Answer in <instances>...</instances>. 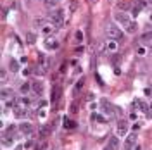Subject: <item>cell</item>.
Wrapping results in <instances>:
<instances>
[{"instance_id": "cell-1", "label": "cell", "mask_w": 152, "mask_h": 150, "mask_svg": "<svg viewBox=\"0 0 152 150\" xmlns=\"http://www.w3.org/2000/svg\"><path fill=\"white\" fill-rule=\"evenodd\" d=\"M114 19H116V23H118L119 26H123V28H125V31L130 33V35H135V33L138 31V24H137L135 21H131L128 14L119 12V14H116V16H114Z\"/></svg>"}, {"instance_id": "cell-2", "label": "cell", "mask_w": 152, "mask_h": 150, "mask_svg": "<svg viewBox=\"0 0 152 150\" xmlns=\"http://www.w3.org/2000/svg\"><path fill=\"white\" fill-rule=\"evenodd\" d=\"M64 16H66V12H64V9H57V11H52L50 14V21L54 23V24L57 26V29H61L64 26Z\"/></svg>"}, {"instance_id": "cell-3", "label": "cell", "mask_w": 152, "mask_h": 150, "mask_svg": "<svg viewBox=\"0 0 152 150\" xmlns=\"http://www.w3.org/2000/svg\"><path fill=\"white\" fill-rule=\"evenodd\" d=\"M105 36L107 38H113V40H121L123 38V31L121 28L116 24H109L105 28Z\"/></svg>"}, {"instance_id": "cell-4", "label": "cell", "mask_w": 152, "mask_h": 150, "mask_svg": "<svg viewBox=\"0 0 152 150\" xmlns=\"http://www.w3.org/2000/svg\"><path fill=\"white\" fill-rule=\"evenodd\" d=\"M135 147H137V133H130L125 138L123 150H135Z\"/></svg>"}, {"instance_id": "cell-5", "label": "cell", "mask_w": 152, "mask_h": 150, "mask_svg": "<svg viewBox=\"0 0 152 150\" xmlns=\"http://www.w3.org/2000/svg\"><path fill=\"white\" fill-rule=\"evenodd\" d=\"M116 135L119 138H126L128 135V123L125 119H121V121H118V126H116Z\"/></svg>"}, {"instance_id": "cell-6", "label": "cell", "mask_w": 152, "mask_h": 150, "mask_svg": "<svg viewBox=\"0 0 152 150\" xmlns=\"http://www.w3.org/2000/svg\"><path fill=\"white\" fill-rule=\"evenodd\" d=\"M40 31H42V35H45V36H50V35H54V33L57 31V26L54 24V23H47L43 28H40Z\"/></svg>"}, {"instance_id": "cell-7", "label": "cell", "mask_w": 152, "mask_h": 150, "mask_svg": "<svg viewBox=\"0 0 152 150\" xmlns=\"http://www.w3.org/2000/svg\"><path fill=\"white\" fill-rule=\"evenodd\" d=\"M105 150H119V136H111Z\"/></svg>"}, {"instance_id": "cell-8", "label": "cell", "mask_w": 152, "mask_h": 150, "mask_svg": "<svg viewBox=\"0 0 152 150\" xmlns=\"http://www.w3.org/2000/svg\"><path fill=\"white\" fill-rule=\"evenodd\" d=\"M19 131H21L23 135H28V136H29V135H33L35 129H33V126L29 124V123H23V124H19Z\"/></svg>"}, {"instance_id": "cell-9", "label": "cell", "mask_w": 152, "mask_h": 150, "mask_svg": "<svg viewBox=\"0 0 152 150\" xmlns=\"http://www.w3.org/2000/svg\"><path fill=\"white\" fill-rule=\"evenodd\" d=\"M0 95H2V100H11V99H14V90H11V88H2Z\"/></svg>"}, {"instance_id": "cell-10", "label": "cell", "mask_w": 152, "mask_h": 150, "mask_svg": "<svg viewBox=\"0 0 152 150\" xmlns=\"http://www.w3.org/2000/svg\"><path fill=\"white\" fill-rule=\"evenodd\" d=\"M45 47L50 49V50H57L59 49V41H57L55 38H47V40H45Z\"/></svg>"}, {"instance_id": "cell-11", "label": "cell", "mask_w": 152, "mask_h": 150, "mask_svg": "<svg viewBox=\"0 0 152 150\" xmlns=\"http://www.w3.org/2000/svg\"><path fill=\"white\" fill-rule=\"evenodd\" d=\"M38 64H40V67H43V69H45V71H47V69H49V59H47V57H45V54H38Z\"/></svg>"}, {"instance_id": "cell-12", "label": "cell", "mask_w": 152, "mask_h": 150, "mask_svg": "<svg viewBox=\"0 0 152 150\" xmlns=\"http://www.w3.org/2000/svg\"><path fill=\"white\" fill-rule=\"evenodd\" d=\"M105 49L109 50V52H116V50H118V40L109 38V40L105 41Z\"/></svg>"}, {"instance_id": "cell-13", "label": "cell", "mask_w": 152, "mask_h": 150, "mask_svg": "<svg viewBox=\"0 0 152 150\" xmlns=\"http://www.w3.org/2000/svg\"><path fill=\"white\" fill-rule=\"evenodd\" d=\"M59 99H61V86L55 85V86L52 88V102H57Z\"/></svg>"}, {"instance_id": "cell-14", "label": "cell", "mask_w": 152, "mask_h": 150, "mask_svg": "<svg viewBox=\"0 0 152 150\" xmlns=\"http://www.w3.org/2000/svg\"><path fill=\"white\" fill-rule=\"evenodd\" d=\"M31 88H33V91H35L37 95H42V93H43V83H40V81H35V83L31 85Z\"/></svg>"}, {"instance_id": "cell-15", "label": "cell", "mask_w": 152, "mask_h": 150, "mask_svg": "<svg viewBox=\"0 0 152 150\" xmlns=\"http://www.w3.org/2000/svg\"><path fill=\"white\" fill-rule=\"evenodd\" d=\"M133 105H135V107H138L142 112H147V111H149V107H147V104H145L143 100H135V102H133Z\"/></svg>"}, {"instance_id": "cell-16", "label": "cell", "mask_w": 152, "mask_h": 150, "mask_svg": "<svg viewBox=\"0 0 152 150\" xmlns=\"http://www.w3.org/2000/svg\"><path fill=\"white\" fill-rule=\"evenodd\" d=\"M62 123H64V128H66V129H75L76 128V123L75 121H71V119H67V117H64Z\"/></svg>"}, {"instance_id": "cell-17", "label": "cell", "mask_w": 152, "mask_h": 150, "mask_svg": "<svg viewBox=\"0 0 152 150\" xmlns=\"http://www.w3.org/2000/svg\"><path fill=\"white\" fill-rule=\"evenodd\" d=\"M49 135H50V128H49V126H42V128H40V138L45 140Z\"/></svg>"}, {"instance_id": "cell-18", "label": "cell", "mask_w": 152, "mask_h": 150, "mask_svg": "<svg viewBox=\"0 0 152 150\" xmlns=\"http://www.w3.org/2000/svg\"><path fill=\"white\" fill-rule=\"evenodd\" d=\"M33 24H35V28H43V26L47 24V21H45L43 17H37V19L33 21Z\"/></svg>"}, {"instance_id": "cell-19", "label": "cell", "mask_w": 152, "mask_h": 150, "mask_svg": "<svg viewBox=\"0 0 152 150\" xmlns=\"http://www.w3.org/2000/svg\"><path fill=\"white\" fill-rule=\"evenodd\" d=\"M14 133H16V126H9L5 131H4V138H9V136H12Z\"/></svg>"}, {"instance_id": "cell-20", "label": "cell", "mask_w": 152, "mask_h": 150, "mask_svg": "<svg viewBox=\"0 0 152 150\" xmlns=\"http://www.w3.org/2000/svg\"><path fill=\"white\" fill-rule=\"evenodd\" d=\"M28 116V109H16V117H19V119H23Z\"/></svg>"}, {"instance_id": "cell-21", "label": "cell", "mask_w": 152, "mask_h": 150, "mask_svg": "<svg viewBox=\"0 0 152 150\" xmlns=\"http://www.w3.org/2000/svg\"><path fill=\"white\" fill-rule=\"evenodd\" d=\"M35 41H37V35H35V33H26V43L31 45V43H35Z\"/></svg>"}, {"instance_id": "cell-22", "label": "cell", "mask_w": 152, "mask_h": 150, "mask_svg": "<svg viewBox=\"0 0 152 150\" xmlns=\"http://www.w3.org/2000/svg\"><path fill=\"white\" fill-rule=\"evenodd\" d=\"M9 67H11V71H12V73H16V71L19 69V64H17V61H16V59H11V62H9Z\"/></svg>"}, {"instance_id": "cell-23", "label": "cell", "mask_w": 152, "mask_h": 150, "mask_svg": "<svg viewBox=\"0 0 152 150\" xmlns=\"http://www.w3.org/2000/svg\"><path fill=\"white\" fill-rule=\"evenodd\" d=\"M142 41H145V43H152V31H147V33H143V36H142Z\"/></svg>"}, {"instance_id": "cell-24", "label": "cell", "mask_w": 152, "mask_h": 150, "mask_svg": "<svg viewBox=\"0 0 152 150\" xmlns=\"http://www.w3.org/2000/svg\"><path fill=\"white\" fill-rule=\"evenodd\" d=\"M19 90H21V93H23V95H26V93H28V91L31 90V85H29V83H23Z\"/></svg>"}, {"instance_id": "cell-25", "label": "cell", "mask_w": 152, "mask_h": 150, "mask_svg": "<svg viewBox=\"0 0 152 150\" xmlns=\"http://www.w3.org/2000/svg\"><path fill=\"white\" fill-rule=\"evenodd\" d=\"M140 12H142V7H140V5H137V4H135V5L131 7V16H135V17H137V16H138Z\"/></svg>"}, {"instance_id": "cell-26", "label": "cell", "mask_w": 152, "mask_h": 150, "mask_svg": "<svg viewBox=\"0 0 152 150\" xmlns=\"http://www.w3.org/2000/svg\"><path fill=\"white\" fill-rule=\"evenodd\" d=\"M130 7H131V4H128V2H119V4H118V9H119V11H126Z\"/></svg>"}, {"instance_id": "cell-27", "label": "cell", "mask_w": 152, "mask_h": 150, "mask_svg": "<svg viewBox=\"0 0 152 150\" xmlns=\"http://www.w3.org/2000/svg\"><path fill=\"white\" fill-rule=\"evenodd\" d=\"M57 4H59V2H57V0H45V5H47V7H49V9H52V7H55V5H57Z\"/></svg>"}, {"instance_id": "cell-28", "label": "cell", "mask_w": 152, "mask_h": 150, "mask_svg": "<svg viewBox=\"0 0 152 150\" xmlns=\"http://www.w3.org/2000/svg\"><path fill=\"white\" fill-rule=\"evenodd\" d=\"M83 83H85V79H83V78H81V79H80V81H78V83H76L75 93H78V91H80V90H81V88H83Z\"/></svg>"}, {"instance_id": "cell-29", "label": "cell", "mask_w": 152, "mask_h": 150, "mask_svg": "<svg viewBox=\"0 0 152 150\" xmlns=\"http://www.w3.org/2000/svg\"><path fill=\"white\" fill-rule=\"evenodd\" d=\"M75 40L78 41V43H81V41H83V33H81V31H76L75 33Z\"/></svg>"}, {"instance_id": "cell-30", "label": "cell", "mask_w": 152, "mask_h": 150, "mask_svg": "<svg viewBox=\"0 0 152 150\" xmlns=\"http://www.w3.org/2000/svg\"><path fill=\"white\" fill-rule=\"evenodd\" d=\"M0 78H2V83H5V79H7V73H5V71H2Z\"/></svg>"}, {"instance_id": "cell-31", "label": "cell", "mask_w": 152, "mask_h": 150, "mask_svg": "<svg viewBox=\"0 0 152 150\" xmlns=\"http://www.w3.org/2000/svg\"><path fill=\"white\" fill-rule=\"evenodd\" d=\"M71 112H78V111H76V104H73V105H71Z\"/></svg>"}, {"instance_id": "cell-32", "label": "cell", "mask_w": 152, "mask_h": 150, "mask_svg": "<svg viewBox=\"0 0 152 150\" xmlns=\"http://www.w3.org/2000/svg\"><path fill=\"white\" fill-rule=\"evenodd\" d=\"M138 54H140V55H143V54H145V49H142V47H140V49H138Z\"/></svg>"}, {"instance_id": "cell-33", "label": "cell", "mask_w": 152, "mask_h": 150, "mask_svg": "<svg viewBox=\"0 0 152 150\" xmlns=\"http://www.w3.org/2000/svg\"><path fill=\"white\" fill-rule=\"evenodd\" d=\"M135 150H142V147H140V145H137V147H135Z\"/></svg>"}, {"instance_id": "cell-34", "label": "cell", "mask_w": 152, "mask_h": 150, "mask_svg": "<svg viewBox=\"0 0 152 150\" xmlns=\"http://www.w3.org/2000/svg\"><path fill=\"white\" fill-rule=\"evenodd\" d=\"M151 109H152V104H151Z\"/></svg>"}, {"instance_id": "cell-35", "label": "cell", "mask_w": 152, "mask_h": 150, "mask_svg": "<svg viewBox=\"0 0 152 150\" xmlns=\"http://www.w3.org/2000/svg\"><path fill=\"white\" fill-rule=\"evenodd\" d=\"M57 2H59V0H57Z\"/></svg>"}]
</instances>
